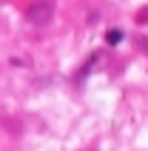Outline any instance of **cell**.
I'll return each mask as SVG.
<instances>
[{
  "instance_id": "cell-1",
  "label": "cell",
  "mask_w": 148,
  "mask_h": 151,
  "mask_svg": "<svg viewBox=\"0 0 148 151\" xmlns=\"http://www.w3.org/2000/svg\"><path fill=\"white\" fill-rule=\"evenodd\" d=\"M26 17H29V23H34V26H46L51 20V6L49 3H37V6H32L26 12Z\"/></svg>"
},
{
  "instance_id": "cell-2",
  "label": "cell",
  "mask_w": 148,
  "mask_h": 151,
  "mask_svg": "<svg viewBox=\"0 0 148 151\" xmlns=\"http://www.w3.org/2000/svg\"><path fill=\"white\" fill-rule=\"evenodd\" d=\"M120 40H123V32H120V29H111V32L106 34V43H108V46H117Z\"/></svg>"
}]
</instances>
